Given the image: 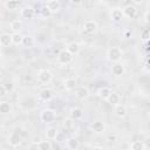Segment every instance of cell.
Wrapping results in <instances>:
<instances>
[{"label":"cell","mask_w":150,"mask_h":150,"mask_svg":"<svg viewBox=\"0 0 150 150\" xmlns=\"http://www.w3.org/2000/svg\"><path fill=\"white\" fill-rule=\"evenodd\" d=\"M90 129H91L94 132H96V134H102V132L104 131V129H105V125H104V123L101 122V121H94V122L91 123V125H90Z\"/></svg>","instance_id":"16"},{"label":"cell","mask_w":150,"mask_h":150,"mask_svg":"<svg viewBox=\"0 0 150 150\" xmlns=\"http://www.w3.org/2000/svg\"><path fill=\"white\" fill-rule=\"evenodd\" d=\"M145 43H146V47H148V48H150V40H149V41H146Z\"/></svg>","instance_id":"42"},{"label":"cell","mask_w":150,"mask_h":150,"mask_svg":"<svg viewBox=\"0 0 150 150\" xmlns=\"http://www.w3.org/2000/svg\"><path fill=\"white\" fill-rule=\"evenodd\" d=\"M111 73L115 75V76H121L125 73V67L123 63L121 62H117V63H114L112 67H111Z\"/></svg>","instance_id":"15"},{"label":"cell","mask_w":150,"mask_h":150,"mask_svg":"<svg viewBox=\"0 0 150 150\" xmlns=\"http://www.w3.org/2000/svg\"><path fill=\"white\" fill-rule=\"evenodd\" d=\"M112 91H111V89L109 88V87H102V88H100L98 89V91H97V95L102 98V100H108L109 98V96H110V94H111Z\"/></svg>","instance_id":"23"},{"label":"cell","mask_w":150,"mask_h":150,"mask_svg":"<svg viewBox=\"0 0 150 150\" xmlns=\"http://www.w3.org/2000/svg\"><path fill=\"white\" fill-rule=\"evenodd\" d=\"M35 9H34V7L33 6H25V7H22L21 8V11H20V15L23 18V19H33L34 16H35Z\"/></svg>","instance_id":"9"},{"label":"cell","mask_w":150,"mask_h":150,"mask_svg":"<svg viewBox=\"0 0 150 150\" xmlns=\"http://www.w3.org/2000/svg\"><path fill=\"white\" fill-rule=\"evenodd\" d=\"M91 150H104V149H103L102 146H98V145H97V146H94Z\"/></svg>","instance_id":"41"},{"label":"cell","mask_w":150,"mask_h":150,"mask_svg":"<svg viewBox=\"0 0 150 150\" xmlns=\"http://www.w3.org/2000/svg\"><path fill=\"white\" fill-rule=\"evenodd\" d=\"M69 115H70L69 117H71L74 121H77V120H81L83 117V110L81 108H77V107L71 108Z\"/></svg>","instance_id":"18"},{"label":"cell","mask_w":150,"mask_h":150,"mask_svg":"<svg viewBox=\"0 0 150 150\" xmlns=\"http://www.w3.org/2000/svg\"><path fill=\"white\" fill-rule=\"evenodd\" d=\"M55 118H56V114L50 108H45L40 112V120L45 123H52L55 121Z\"/></svg>","instance_id":"3"},{"label":"cell","mask_w":150,"mask_h":150,"mask_svg":"<svg viewBox=\"0 0 150 150\" xmlns=\"http://www.w3.org/2000/svg\"><path fill=\"white\" fill-rule=\"evenodd\" d=\"M74 122H75V121H74L71 117H67V118H64V120H63V128L67 129V130L71 129V128L74 127Z\"/></svg>","instance_id":"31"},{"label":"cell","mask_w":150,"mask_h":150,"mask_svg":"<svg viewBox=\"0 0 150 150\" xmlns=\"http://www.w3.org/2000/svg\"><path fill=\"white\" fill-rule=\"evenodd\" d=\"M143 143H144V146H145V149H150V135L144 137V139H143Z\"/></svg>","instance_id":"33"},{"label":"cell","mask_w":150,"mask_h":150,"mask_svg":"<svg viewBox=\"0 0 150 150\" xmlns=\"http://www.w3.org/2000/svg\"><path fill=\"white\" fill-rule=\"evenodd\" d=\"M122 55H123V50L120 47H110L107 50V59L114 63L120 62V60L122 59Z\"/></svg>","instance_id":"1"},{"label":"cell","mask_w":150,"mask_h":150,"mask_svg":"<svg viewBox=\"0 0 150 150\" xmlns=\"http://www.w3.org/2000/svg\"><path fill=\"white\" fill-rule=\"evenodd\" d=\"M142 2H143L142 0H132V1H131V4L135 5V6H136V5H139V4H142Z\"/></svg>","instance_id":"39"},{"label":"cell","mask_w":150,"mask_h":150,"mask_svg":"<svg viewBox=\"0 0 150 150\" xmlns=\"http://www.w3.org/2000/svg\"><path fill=\"white\" fill-rule=\"evenodd\" d=\"M75 96H76V98L82 100V101L87 100L89 97V89L86 86H80L75 90Z\"/></svg>","instance_id":"10"},{"label":"cell","mask_w":150,"mask_h":150,"mask_svg":"<svg viewBox=\"0 0 150 150\" xmlns=\"http://www.w3.org/2000/svg\"><path fill=\"white\" fill-rule=\"evenodd\" d=\"M148 71H150V59H148L146 60V62H145V67H144Z\"/></svg>","instance_id":"38"},{"label":"cell","mask_w":150,"mask_h":150,"mask_svg":"<svg viewBox=\"0 0 150 150\" xmlns=\"http://www.w3.org/2000/svg\"><path fill=\"white\" fill-rule=\"evenodd\" d=\"M149 118H150V112H149Z\"/></svg>","instance_id":"45"},{"label":"cell","mask_w":150,"mask_h":150,"mask_svg":"<svg viewBox=\"0 0 150 150\" xmlns=\"http://www.w3.org/2000/svg\"><path fill=\"white\" fill-rule=\"evenodd\" d=\"M57 136H59V130H57L56 127H49V128H47V130H46V137H47V139H49V141L56 139Z\"/></svg>","instance_id":"19"},{"label":"cell","mask_w":150,"mask_h":150,"mask_svg":"<svg viewBox=\"0 0 150 150\" xmlns=\"http://www.w3.org/2000/svg\"><path fill=\"white\" fill-rule=\"evenodd\" d=\"M21 142H22V137H21L19 134H16V132L11 134V135L8 136V138H7V143H8L9 146H12V148H18V146L21 144Z\"/></svg>","instance_id":"8"},{"label":"cell","mask_w":150,"mask_h":150,"mask_svg":"<svg viewBox=\"0 0 150 150\" xmlns=\"http://www.w3.org/2000/svg\"><path fill=\"white\" fill-rule=\"evenodd\" d=\"M53 80V73L48 69H40L39 73H38V81L46 86V84H49Z\"/></svg>","instance_id":"2"},{"label":"cell","mask_w":150,"mask_h":150,"mask_svg":"<svg viewBox=\"0 0 150 150\" xmlns=\"http://www.w3.org/2000/svg\"><path fill=\"white\" fill-rule=\"evenodd\" d=\"M66 145H67V148L70 149V150H76V149H79V146H80V141H79L76 137H69V138L66 141Z\"/></svg>","instance_id":"21"},{"label":"cell","mask_w":150,"mask_h":150,"mask_svg":"<svg viewBox=\"0 0 150 150\" xmlns=\"http://www.w3.org/2000/svg\"><path fill=\"white\" fill-rule=\"evenodd\" d=\"M7 93H8V91H7L6 87H5V84H4V83H2V84H0V96H1V97H4Z\"/></svg>","instance_id":"34"},{"label":"cell","mask_w":150,"mask_h":150,"mask_svg":"<svg viewBox=\"0 0 150 150\" xmlns=\"http://www.w3.org/2000/svg\"><path fill=\"white\" fill-rule=\"evenodd\" d=\"M34 45H35V39H34V36H32V35H26V36L23 38V46H25V47L30 48V47H33Z\"/></svg>","instance_id":"29"},{"label":"cell","mask_w":150,"mask_h":150,"mask_svg":"<svg viewBox=\"0 0 150 150\" xmlns=\"http://www.w3.org/2000/svg\"><path fill=\"white\" fill-rule=\"evenodd\" d=\"M130 148L132 150H145V146H144V143L143 141H134L130 145Z\"/></svg>","instance_id":"30"},{"label":"cell","mask_w":150,"mask_h":150,"mask_svg":"<svg viewBox=\"0 0 150 150\" xmlns=\"http://www.w3.org/2000/svg\"><path fill=\"white\" fill-rule=\"evenodd\" d=\"M41 13H42V16H43V18H48V16L52 14V13H50V12H49V11L46 8V6H45V7L41 9Z\"/></svg>","instance_id":"35"},{"label":"cell","mask_w":150,"mask_h":150,"mask_svg":"<svg viewBox=\"0 0 150 150\" xmlns=\"http://www.w3.org/2000/svg\"><path fill=\"white\" fill-rule=\"evenodd\" d=\"M53 96H54V94H53V90L50 88H43V89H41L40 93H39V95H38V97H39V100L41 102H49L53 98Z\"/></svg>","instance_id":"7"},{"label":"cell","mask_w":150,"mask_h":150,"mask_svg":"<svg viewBox=\"0 0 150 150\" xmlns=\"http://www.w3.org/2000/svg\"><path fill=\"white\" fill-rule=\"evenodd\" d=\"M131 35V32H129V30H125L124 32V38H129Z\"/></svg>","instance_id":"40"},{"label":"cell","mask_w":150,"mask_h":150,"mask_svg":"<svg viewBox=\"0 0 150 150\" xmlns=\"http://www.w3.org/2000/svg\"><path fill=\"white\" fill-rule=\"evenodd\" d=\"M76 80L74 79V77H68V79H66L64 80V88H66V90H74L75 88H76Z\"/></svg>","instance_id":"26"},{"label":"cell","mask_w":150,"mask_h":150,"mask_svg":"<svg viewBox=\"0 0 150 150\" xmlns=\"http://www.w3.org/2000/svg\"><path fill=\"white\" fill-rule=\"evenodd\" d=\"M23 35L21 33H13L12 34V45L14 46H21L23 45Z\"/></svg>","instance_id":"25"},{"label":"cell","mask_w":150,"mask_h":150,"mask_svg":"<svg viewBox=\"0 0 150 150\" xmlns=\"http://www.w3.org/2000/svg\"><path fill=\"white\" fill-rule=\"evenodd\" d=\"M123 18H124V16H123L122 8H120V7H115V8L111 9V12H110V19H111L112 21H115V22H120Z\"/></svg>","instance_id":"12"},{"label":"cell","mask_w":150,"mask_h":150,"mask_svg":"<svg viewBox=\"0 0 150 150\" xmlns=\"http://www.w3.org/2000/svg\"><path fill=\"white\" fill-rule=\"evenodd\" d=\"M141 40H143L145 42L150 40V29L149 28H144L141 30Z\"/></svg>","instance_id":"32"},{"label":"cell","mask_w":150,"mask_h":150,"mask_svg":"<svg viewBox=\"0 0 150 150\" xmlns=\"http://www.w3.org/2000/svg\"><path fill=\"white\" fill-rule=\"evenodd\" d=\"M122 12H123V16H124V18L132 20V19H135L136 15H137V7L130 2V4H127V5L122 8Z\"/></svg>","instance_id":"4"},{"label":"cell","mask_w":150,"mask_h":150,"mask_svg":"<svg viewBox=\"0 0 150 150\" xmlns=\"http://www.w3.org/2000/svg\"><path fill=\"white\" fill-rule=\"evenodd\" d=\"M4 7L6 9H9V11H14L19 7V1H15V0H7L4 2Z\"/></svg>","instance_id":"27"},{"label":"cell","mask_w":150,"mask_h":150,"mask_svg":"<svg viewBox=\"0 0 150 150\" xmlns=\"http://www.w3.org/2000/svg\"><path fill=\"white\" fill-rule=\"evenodd\" d=\"M13 110L12 108V104L7 101H1L0 102V112L4 114V115H7V114H11Z\"/></svg>","instance_id":"22"},{"label":"cell","mask_w":150,"mask_h":150,"mask_svg":"<svg viewBox=\"0 0 150 150\" xmlns=\"http://www.w3.org/2000/svg\"><path fill=\"white\" fill-rule=\"evenodd\" d=\"M46 8L52 13H57L60 9H61V2L57 1V0H49L46 2Z\"/></svg>","instance_id":"11"},{"label":"cell","mask_w":150,"mask_h":150,"mask_svg":"<svg viewBox=\"0 0 150 150\" xmlns=\"http://www.w3.org/2000/svg\"><path fill=\"white\" fill-rule=\"evenodd\" d=\"M107 102L110 104V105H112V107H115V105H117V104H120V102H121V96L117 94V93H115V91H112L111 94H110V96H109V98L107 100Z\"/></svg>","instance_id":"24"},{"label":"cell","mask_w":150,"mask_h":150,"mask_svg":"<svg viewBox=\"0 0 150 150\" xmlns=\"http://www.w3.org/2000/svg\"><path fill=\"white\" fill-rule=\"evenodd\" d=\"M127 150H132V149H131V148H128V149H127Z\"/></svg>","instance_id":"44"},{"label":"cell","mask_w":150,"mask_h":150,"mask_svg":"<svg viewBox=\"0 0 150 150\" xmlns=\"http://www.w3.org/2000/svg\"><path fill=\"white\" fill-rule=\"evenodd\" d=\"M66 49L71 54V55H77L80 52H81V45L79 42H75V41H71L69 43H67L66 46Z\"/></svg>","instance_id":"13"},{"label":"cell","mask_w":150,"mask_h":150,"mask_svg":"<svg viewBox=\"0 0 150 150\" xmlns=\"http://www.w3.org/2000/svg\"><path fill=\"white\" fill-rule=\"evenodd\" d=\"M83 29L88 34H94L98 30V23L95 20H86L83 23Z\"/></svg>","instance_id":"6"},{"label":"cell","mask_w":150,"mask_h":150,"mask_svg":"<svg viewBox=\"0 0 150 150\" xmlns=\"http://www.w3.org/2000/svg\"><path fill=\"white\" fill-rule=\"evenodd\" d=\"M9 28L13 33H20V30L23 28V23L21 20H13L11 23H9Z\"/></svg>","instance_id":"20"},{"label":"cell","mask_w":150,"mask_h":150,"mask_svg":"<svg viewBox=\"0 0 150 150\" xmlns=\"http://www.w3.org/2000/svg\"><path fill=\"white\" fill-rule=\"evenodd\" d=\"M73 59H74V55H71L67 49L61 50V52L59 53V55H57V62H59L60 64H63V66L69 64V63L73 61Z\"/></svg>","instance_id":"5"},{"label":"cell","mask_w":150,"mask_h":150,"mask_svg":"<svg viewBox=\"0 0 150 150\" xmlns=\"http://www.w3.org/2000/svg\"><path fill=\"white\" fill-rule=\"evenodd\" d=\"M114 114L120 118H124L127 116V114H128V109H127V107L124 104L120 103V104L114 107Z\"/></svg>","instance_id":"14"},{"label":"cell","mask_w":150,"mask_h":150,"mask_svg":"<svg viewBox=\"0 0 150 150\" xmlns=\"http://www.w3.org/2000/svg\"><path fill=\"white\" fill-rule=\"evenodd\" d=\"M0 45L2 47H8L12 45V34L9 33H2L0 35Z\"/></svg>","instance_id":"17"},{"label":"cell","mask_w":150,"mask_h":150,"mask_svg":"<svg viewBox=\"0 0 150 150\" xmlns=\"http://www.w3.org/2000/svg\"><path fill=\"white\" fill-rule=\"evenodd\" d=\"M1 150H11V149H9V148H2Z\"/></svg>","instance_id":"43"},{"label":"cell","mask_w":150,"mask_h":150,"mask_svg":"<svg viewBox=\"0 0 150 150\" xmlns=\"http://www.w3.org/2000/svg\"><path fill=\"white\" fill-rule=\"evenodd\" d=\"M144 19H145V22H146V23H150V11L145 12V14H144Z\"/></svg>","instance_id":"37"},{"label":"cell","mask_w":150,"mask_h":150,"mask_svg":"<svg viewBox=\"0 0 150 150\" xmlns=\"http://www.w3.org/2000/svg\"><path fill=\"white\" fill-rule=\"evenodd\" d=\"M4 84H5V87H6V89H7L8 93H12L14 90V86L12 83H4Z\"/></svg>","instance_id":"36"},{"label":"cell","mask_w":150,"mask_h":150,"mask_svg":"<svg viewBox=\"0 0 150 150\" xmlns=\"http://www.w3.org/2000/svg\"><path fill=\"white\" fill-rule=\"evenodd\" d=\"M39 150H52V143L49 139H43L38 143Z\"/></svg>","instance_id":"28"}]
</instances>
